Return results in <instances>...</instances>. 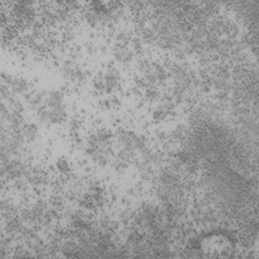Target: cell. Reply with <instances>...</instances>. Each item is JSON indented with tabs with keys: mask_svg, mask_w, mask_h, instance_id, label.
<instances>
[{
	"mask_svg": "<svg viewBox=\"0 0 259 259\" xmlns=\"http://www.w3.org/2000/svg\"><path fill=\"white\" fill-rule=\"evenodd\" d=\"M118 74L112 68H107L96 75L94 80L95 87L103 92H109L116 87L118 84Z\"/></svg>",
	"mask_w": 259,
	"mask_h": 259,
	"instance_id": "cell-4",
	"label": "cell"
},
{
	"mask_svg": "<svg viewBox=\"0 0 259 259\" xmlns=\"http://www.w3.org/2000/svg\"><path fill=\"white\" fill-rule=\"evenodd\" d=\"M199 250L202 256L207 258H228L232 256L235 246L229 236L222 233H212L200 240Z\"/></svg>",
	"mask_w": 259,
	"mask_h": 259,
	"instance_id": "cell-2",
	"label": "cell"
},
{
	"mask_svg": "<svg viewBox=\"0 0 259 259\" xmlns=\"http://www.w3.org/2000/svg\"><path fill=\"white\" fill-rule=\"evenodd\" d=\"M39 118L49 124H56L66 117V106L60 92L49 91L44 93L36 104Z\"/></svg>",
	"mask_w": 259,
	"mask_h": 259,
	"instance_id": "cell-1",
	"label": "cell"
},
{
	"mask_svg": "<svg viewBox=\"0 0 259 259\" xmlns=\"http://www.w3.org/2000/svg\"><path fill=\"white\" fill-rule=\"evenodd\" d=\"M112 141L106 131H98L88 140V153L97 162H105L111 152Z\"/></svg>",
	"mask_w": 259,
	"mask_h": 259,
	"instance_id": "cell-3",
	"label": "cell"
}]
</instances>
